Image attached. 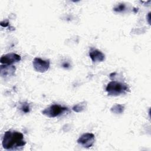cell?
Instances as JSON below:
<instances>
[{"mask_svg":"<svg viewBox=\"0 0 151 151\" xmlns=\"http://www.w3.org/2000/svg\"><path fill=\"white\" fill-rule=\"evenodd\" d=\"M26 142L24 140V135L21 132L8 130L5 132L2 145L6 150H17L24 147Z\"/></svg>","mask_w":151,"mask_h":151,"instance_id":"1","label":"cell"},{"mask_svg":"<svg viewBox=\"0 0 151 151\" xmlns=\"http://www.w3.org/2000/svg\"><path fill=\"white\" fill-rule=\"evenodd\" d=\"M106 90L109 96H117L127 93L129 91V88L125 83L117 81H111L107 84Z\"/></svg>","mask_w":151,"mask_h":151,"instance_id":"2","label":"cell"},{"mask_svg":"<svg viewBox=\"0 0 151 151\" xmlns=\"http://www.w3.org/2000/svg\"><path fill=\"white\" fill-rule=\"evenodd\" d=\"M68 111V109L58 104H52L42 111V114L49 118L57 117L64 112Z\"/></svg>","mask_w":151,"mask_h":151,"instance_id":"3","label":"cell"},{"mask_svg":"<svg viewBox=\"0 0 151 151\" xmlns=\"http://www.w3.org/2000/svg\"><path fill=\"white\" fill-rule=\"evenodd\" d=\"M50 61L44 60L40 58L36 57L32 61V65L34 70L39 73H44L47 71L50 67Z\"/></svg>","mask_w":151,"mask_h":151,"instance_id":"4","label":"cell"},{"mask_svg":"<svg viewBox=\"0 0 151 151\" xmlns=\"http://www.w3.org/2000/svg\"><path fill=\"white\" fill-rule=\"evenodd\" d=\"M95 140L94 134L91 133H86L82 134L78 139L77 143L86 148L90 147L93 146Z\"/></svg>","mask_w":151,"mask_h":151,"instance_id":"5","label":"cell"},{"mask_svg":"<svg viewBox=\"0 0 151 151\" xmlns=\"http://www.w3.org/2000/svg\"><path fill=\"white\" fill-rule=\"evenodd\" d=\"M21 60V58L19 55L15 53H9L3 55L0 59V62L3 64L11 65L13 63L19 62Z\"/></svg>","mask_w":151,"mask_h":151,"instance_id":"6","label":"cell"},{"mask_svg":"<svg viewBox=\"0 0 151 151\" xmlns=\"http://www.w3.org/2000/svg\"><path fill=\"white\" fill-rule=\"evenodd\" d=\"M15 67L12 65H1L0 72L2 77H8L14 74L15 71Z\"/></svg>","mask_w":151,"mask_h":151,"instance_id":"7","label":"cell"},{"mask_svg":"<svg viewBox=\"0 0 151 151\" xmlns=\"http://www.w3.org/2000/svg\"><path fill=\"white\" fill-rule=\"evenodd\" d=\"M89 56L91 60L94 62H102L104 60L105 55L100 51L98 50H94L90 51L89 52Z\"/></svg>","mask_w":151,"mask_h":151,"instance_id":"8","label":"cell"},{"mask_svg":"<svg viewBox=\"0 0 151 151\" xmlns=\"http://www.w3.org/2000/svg\"><path fill=\"white\" fill-rule=\"evenodd\" d=\"M124 106L122 105V104H116L115 105H114L110 109V111L112 113H116V114H120L122 113L124 111Z\"/></svg>","mask_w":151,"mask_h":151,"instance_id":"9","label":"cell"},{"mask_svg":"<svg viewBox=\"0 0 151 151\" xmlns=\"http://www.w3.org/2000/svg\"><path fill=\"white\" fill-rule=\"evenodd\" d=\"M86 107V103L85 101H83V102H81L80 103H78V104L75 105L73 107V110L77 113H79V112H81V111H84Z\"/></svg>","mask_w":151,"mask_h":151,"instance_id":"10","label":"cell"},{"mask_svg":"<svg viewBox=\"0 0 151 151\" xmlns=\"http://www.w3.org/2000/svg\"><path fill=\"white\" fill-rule=\"evenodd\" d=\"M125 8H126V6L124 4H120L118 5H117L115 8H114L113 9L116 12H120L124 11L125 9Z\"/></svg>","mask_w":151,"mask_h":151,"instance_id":"11","label":"cell"},{"mask_svg":"<svg viewBox=\"0 0 151 151\" xmlns=\"http://www.w3.org/2000/svg\"><path fill=\"white\" fill-rule=\"evenodd\" d=\"M21 110L24 113H27L29 112V104L27 103H24L22 104V106H21Z\"/></svg>","mask_w":151,"mask_h":151,"instance_id":"12","label":"cell"},{"mask_svg":"<svg viewBox=\"0 0 151 151\" xmlns=\"http://www.w3.org/2000/svg\"><path fill=\"white\" fill-rule=\"evenodd\" d=\"M8 22H5V21H2V22H1V25L2 26V27H4L8 26Z\"/></svg>","mask_w":151,"mask_h":151,"instance_id":"13","label":"cell"}]
</instances>
